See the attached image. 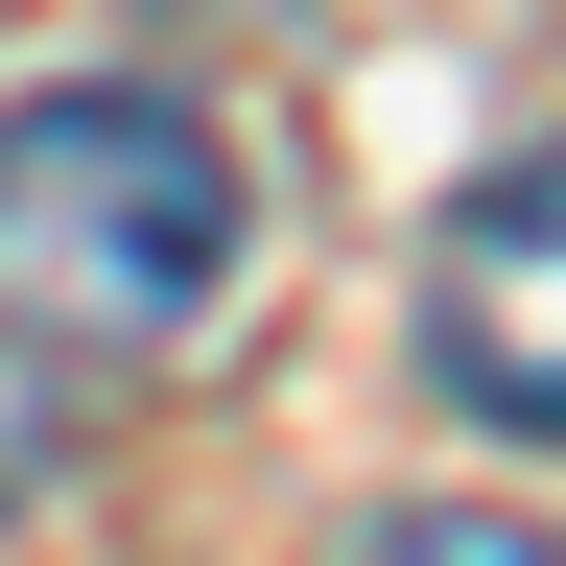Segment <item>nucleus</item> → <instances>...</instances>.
Segmentation results:
<instances>
[{
	"label": "nucleus",
	"instance_id": "f257e3e1",
	"mask_svg": "<svg viewBox=\"0 0 566 566\" xmlns=\"http://www.w3.org/2000/svg\"><path fill=\"white\" fill-rule=\"evenodd\" d=\"M212 283H237V142L189 95H24L0 118V354H48V378H118V354L212 331Z\"/></svg>",
	"mask_w": 566,
	"mask_h": 566
},
{
	"label": "nucleus",
	"instance_id": "f03ea898",
	"mask_svg": "<svg viewBox=\"0 0 566 566\" xmlns=\"http://www.w3.org/2000/svg\"><path fill=\"white\" fill-rule=\"evenodd\" d=\"M424 378L472 424H520V449H566V142L495 166L449 237H424Z\"/></svg>",
	"mask_w": 566,
	"mask_h": 566
},
{
	"label": "nucleus",
	"instance_id": "7ed1b4c3",
	"mask_svg": "<svg viewBox=\"0 0 566 566\" xmlns=\"http://www.w3.org/2000/svg\"><path fill=\"white\" fill-rule=\"evenodd\" d=\"M354 566H566V543H543V520H472V495H424V520H378Z\"/></svg>",
	"mask_w": 566,
	"mask_h": 566
},
{
	"label": "nucleus",
	"instance_id": "20e7f679",
	"mask_svg": "<svg viewBox=\"0 0 566 566\" xmlns=\"http://www.w3.org/2000/svg\"><path fill=\"white\" fill-rule=\"evenodd\" d=\"M212 24H260V0H212Z\"/></svg>",
	"mask_w": 566,
	"mask_h": 566
}]
</instances>
